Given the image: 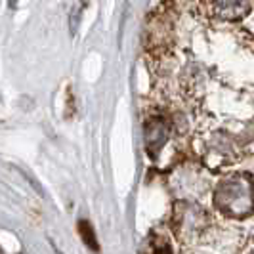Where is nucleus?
<instances>
[{"label": "nucleus", "mask_w": 254, "mask_h": 254, "mask_svg": "<svg viewBox=\"0 0 254 254\" xmlns=\"http://www.w3.org/2000/svg\"><path fill=\"white\" fill-rule=\"evenodd\" d=\"M220 10L229 13V15H239L247 10V0H218Z\"/></svg>", "instance_id": "obj_1"}, {"label": "nucleus", "mask_w": 254, "mask_h": 254, "mask_svg": "<svg viewBox=\"0 0 254 254\" xmlns=\"http://www.w3.org/2000/svg\"><path fill=\"white\" fill-rule=\"evenodd\" d=\"M84 4H78L75 6V10L71 12V19H69V27H71V35H75L76 29H78V21H80V13H82Z\"/></svg>", "instance_id": "obj_2"}, {"label": "nucleus", "mask_w": 254, "mask_h": 254, "mask_svg": "<svg viewBox=\"0 0 254 254\" xmlns=\"http://www.w3.org/2000/svg\"><path fill=\"white\" fill-rule=\"evenodd\" d=\"M80 231H84V239H86V243H88L90 247H92L94 251H98V245H96V241H94V231L90 229V226L86 224V222L80 224Z\"/></svg>", "instance_id": "obj_3"}]
</instances>
